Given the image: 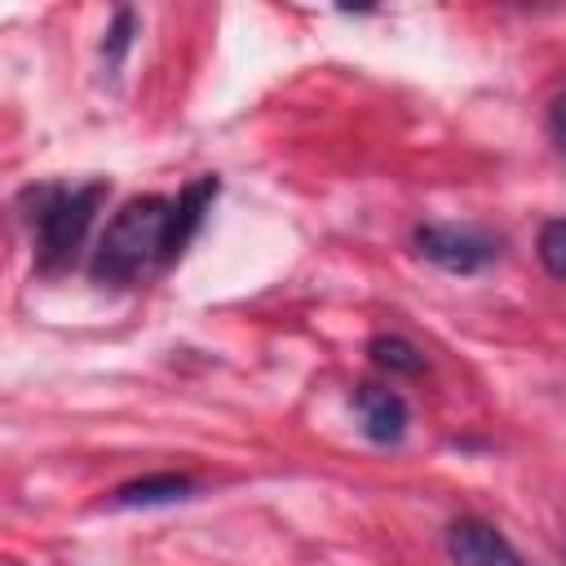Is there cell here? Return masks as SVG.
Masks as SVG:
<instances>
[{
    "label": "cell",
    "mask_w": 566,
    "mask_h": 566,
    "mask_svg": "<svg viewBox=\"0 0 566 566\" xmlns=\"http://www.w3.org/2000/svg\"><path fill=\"white\" fill-rule=\"evenodd\" d=\"M164 226H168V199L164 195H133L111 226L102 230L93 256H88V274L102 287H128L137 283V274L159 261L164 248Z\"/></svg>",
    "instance_id": "obj_1"
},
{
    "label": "cell",
    "mask_w": 566,
    "mask_h": 566,
    "mask_svg": "<svg viewBox=\"0 0 566 566\" xmlns=\"http://www.w3.org/2000/svg\"><path fill=\"white\" fill-rule=\"evenodd\" d=\"M106 181H88V186H44L35 190V212H31V230H35V270L53 274L62 265H71L75 248L84 243L102 199H106Z\"/></svg>",
    "instance_id": "obj_2"
},
{
    "label": "cell",
    "mask_w": 566,
    "mask_h": 566,
    "mask_svg": "<svg viewBox=\"0 0 566 566\" xmlns=\"http://www.w3.org/2000/svg\"><path fill=\"white\" fill-rule=\"evenodd\" d=\"M411 248L447 274H478L500 256V243L491 234L469 226H438V221H420L411 230Z\"/></svg>",
    "instance_id": "obj_3"
},
{
    "label": "cell",
    "mask_w": 566,
    "mask_h": 566,
    "mask_svg": "<svg viewBox=\"0 0 566 566\" xmlns=\"http://www.w3.org/2000/svg\"><path fill=\"white\" fill-rule=\"evenodd\" d=\"M217 190H221V181H217L212 172H203V177H195L177 199H168V226H164L159 265H172V261L186 252V243H190V239H195V230L203 226V217H208V208H212Z\"/></svg>",
    "instance_id": "obj_4"
},
{
    "label": "cell",
    "mask_w": 566,
    "mask_h": 566,
    "mask_svg": "<svg viewBox=\"0 0 566 566\" xmlns=\"http://www.w3.org/2000/svg\"><path fill=\"white\" fill-rule=\"evenodd\" d=\"M447 553L455 566H526L522 553L491 522L478 517H460L447 526Z\"/></svg>",
    "instance_id": "obj_5"
},
{
    "label": "cell",
    "mask_w": 566,
    "mask_h": 566,
    "mask_svg": "<svg viewBox=\"0 0 566 566\" xmlns=\"http://www.w3.org/2000/svg\"><path fill=\"white\" fill-rule=\"evenodd\" d=\"M354 407H358L363 433H367L371 442H380V447L402 442V433H407V424H411V411H407L402 394H394V389H385V385H358V389H354Z\"/></svg>",
    "instance_id": "obj_6"
},
{
    "label": "cell",
    "mask_w": 566,
    "mask_h": 566,
    "mask_svg": "<svg viewBox=\"0 0 566 566\" xmlns=\"http://www.w3.org/2000/svg\"><path fill=\"white\" fill-rule=\"evenodd\" d=\"M199 491V482L190 473H146V478H133L124 486L111 491V509H159V504H177V500H190Z\"/></svg>",
    "instance_id": "obj_7"
},
{
    "label": "cell",
    "mask_w": 566,
    "mask_h": 566,
    "mask_svg": "<svg viewBox=\"0 0 566 566\" xmlns=\"http://www.w3.org/2000/svg\"><path fill=\"white\" fill-rule=\"evenodd\" d=\"M367 354H371L376 367H385V371H394V376H420V371L429 367V358H424L407 336H394V332L371 336V340H367Z\"/></svg>",
    "instance_id": "obj_8"
},
{
    "label": "cell",
    "mask_w": 566,
    "mask_h": 566,
    "mask_svg": "<svg viewBox=\"0 0 566 566\" xmlns=\"http://www.w3.org/2000/svg\"><path fill=\"white\" fill-rule=\"evenodd\" d=\"M133 31H137V13L133 9H115V22L106 27V40H102V57H106L111 71L124 62V53L133 44Z\"/></svg>",
    "instance_id": "obj_9"
},
{
    "label": "cell",
    "mask_w": 566,
    "mask_h": 566,
    "mask_svg": "<svg viewBox=\"0 0 566 566\" xmlns=\"http://www.w3.org/2000/svg\"><path fill=\"white\" fill-rule=\"evenodd\" d=\"M539 261H544L548 279L566 274V221L562 217L544 221V230H539Z\"/></svg>",
    "instance_id": "obj_10"
},
{
    "label": "cell",
    "mask_w": 566,
    "mask_h": 566,
    "mask_svg": "<svg viewBox=\"0 0 566 566\" xmlns=\"http://www.w3.org/2000/svg\"><path fill=\"white\" fill-rule=\"evenodd\" d=\"M548 137H553V146H562V97L548 102Z\"/></svg>",
    "instance_id": "obj_11"
}]
</instances>
